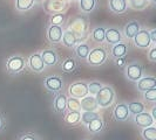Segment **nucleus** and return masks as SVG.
I'll return each mask as SVG.
<instances>
[{
  "label": "nucleus",
  "instance_id": "nucleus-27",
  "mask_svg": "<svg viewBox=\"0 0 156 140\" xmlns=\"http://www.w3.org/2000/svg\"><path fill=\"white\" fill-rule=\"evenodd\" d=\"M35 5L34 0H16V8L19 12L30 11Z\"/></svg>",
  "mask_w": 156,
  "mask_h": 140
},
{
  "label": "nucleus",
  "instance_id": "nucleus-26",
  "mask_svg": "<svg viewBox=\"0 0 156 140\" xmlns=\"http://www.w3.org/2000/svg\"><path fill=\"white\" fill-rule=\"evenodd\" d=\"M78 64H76V61L74 57H67L62 61V64H61V69H62L63 72L66 74H72L74 72V70L76 69Z\"/></svg>",
  "mask_w": 156,
  "mask_h": 140
},
{
  "label": "nucleus",
  "instance_id": "nucleus-39",
  "mask_svg": "<svg viewBox=\"0 0 156 140\" xmlns=\"http://www.w3.org/2000/svg\"><path fill=\"white\" fill-rule=\"evenodd\" d=\"M149 38H150L151 43H155L156 42V29H151V31L149 32Z\"/></svg>",
  "mask_w": 156,
  "mask_h": 140
},
{
  "label": "nucleus",
  "instance_id": "nucleus-37",
  "mask_svg": "<svg viewBox=\"0 0 156 140\" xmlns=\"http://www.w3.org/2000/svg\"><path fill=\"white\" fill-rule=\"evenodd\" d=\"M114 63H115V65H116V67H119V68H125L126 65H127V62H126L125 57L115 58V60H114Z\"/></svg>",
  "mask_w": 156,
  "mask_h": 140
},
{
  "label": "nucleus",
  "instance_id": "nucleus-38",
  "mask_svg": "<svg viewBox=\"0 0 156 140\" xmlns=\"http://www.w3.org/2000/svg\"><path fill=\"white\" fill-rule=\"evenodd\" d=\"M148 58H149V61H151V62H155L156 61V48L155 47H153V48L149 50Z\"/></svg>",
  "mask_w": 156,
  "mask_h": 140
},
{
  "label": "nucleus",
  "instance_id": "nucleus-34",
  "mask_svg": "<svg viewBox=\"0 0 156 140\" xmlns=\"http://www.w3.org/2000/svg\"><path fill=\"white\" fill-rule=\"evenodd\" d=\"M65 21V14L62 13H56L51 18V25L52 26H61Z\"/></svg>",
  "mask_w": 156,
  "mask_h": 140
},
{
  "label": "nucleus",
  "instance_id": "nucleus-31",
  "mask_svg": "<svg viewBox=\"0 0 156 140\" xmlns=\"http://www.w3.org/2000/svg\"><path fill=\"white\" fill-rule=\"evenodd\" d=\"M100 115H98L96 112H86V111H82L81 113V119H80V123L82 125H88L92 120H94L95 118Z\"/></svg>",
  "mask_w": 156,
  "mask_h": 140
},
{
  "label": "nucleus",
  "instance_id": "nucleus-6",
  "mask_svg": "<svg viewBox=\"0 0 156 140\" xmlns=\"http://www.w3.org/2000/svg\"><path fill=\"white\" fill-rule=\"evenodd\" d=\"M68 95L72 98H76V99H81L83 97L88 96V88H87L86 82H75L73 84H70L68 88Z\"/></svg>",
  "mask_w": 156,
  "mask_h": 140
},
{
  "label": "nucleus",
  "instance_id": "nucleus-5",
  "mask_svg": "<svg viewBox=\"0 0 156 140\" xmlns=\"http://www.w3.org/2000/svg\"><path fill=\"white\" fill-rule=\"evenodd\" d=\"M44 88L46 89L48 92L51 93H56L61 92V90L63 89V81L60 76L56 75H52L48 76L44 79Z\"/></svg>",
  "mask_w": 156,
  "mask_h": 140
},
{
  "label": "nucleus",
  "instance_id": "nucleus-16",
  "mask_svg": "<svg viewBox=\"0 0 156 140\" xmlns=\"http://www.w3.org/2000/svg\"><path fill=\"white\" fill-rule=\"evenodd\" d=\"M141 29V25L139 21L136 20H132V21H128L123 27V34L127 39L132 40L134 39V36L140 32Z\"/></svg>",
  "mask_w": 156,
  "mask_h": 140
},
{
  "label": "nucleus",
  "instance_id": "nucleus-33",
  "mask_svg": "<svg viewBox=\"0 0 156 140\" xmlns=\"http://www.w3.org/2000/svg\"><path fill=\"white\" fill-rule=\"evenodd\" d=\"M102 83L99 82V81H92L90 83L87 84V88H88V95L90 96H95L96 93L99 92V90L102 88Z\"/></svg>",
  "mask_w": 156,
  "mask_h": 140
},
{
  "label": "nucleus",
  "instance_id": "nucleus-24",
  "mask_svg": "<svg viewBox=\"0 0 156 140\" xmlns=\"http://www.w3.org/2000/svg\"><path fill=\"white\" fill-rule=\"evenodd\" d=\"M127 106H128L129 115H130V116H136V115L142 113V112H144V111H146V106H144V104H143V103H141V102H137V101L130 102L129 104H127Z\"/></svg>",
  "mask_w": 156,
  "mask_h": 140
},
{
  "label": "nucleus",
  "instance_id": "nucleus-30",
  "mask_svg": "<svg viewBox=\"0 0 156 140\" xmlns=\"http://www.w3.org/2000/svg\"><path fill=\"white\" fill-rule=\"evenodd\" d=\"M105 32H106V28H105V27H96V28L92 32V39H93L95 42L101 43V42L105 41Z\"/></svg>",
  "mask_w": 156,
  "mask_h": 140
},
{
  "label": "nucleus",
  "instance_id": "nucleus-21",
  "mask_svg": "<svg viewBox=\"0 0 156 140\" xmlns=\"http://www.w3.org/2000/svg\"><path fill=\"white\" fill-rule=\"evenodd\" d=\"M90 52V47L87 43H80L78 46H75L74 49V55L78 60H87V56Z\"/></svg>",
  "mask_w": 156,
  "mask_h": 140
},
{
  "label": "nucleus",
  "instance_id": "nucleus-32",
  "mask_svg": "<svg viewBox=\"0 0 156 140\" xmlns=\"http://www.w3.org/2000/svg\"><path fill=\"white\" fill-rule=\"evenodd\" d=\"M149 5V0H129V6L135 11H142Z\"/></svg>",
  "mask_w": 156,
  "mask_h": 140
},
{
  "label": "nucleus",
  "instance_id": "nucleus-28",
  "mask_svg": "<svg viewBox=\"0 0 156 140\" xmlns=\"http://www.w3.org/2000/svg\"><path fill=\"white\" fill-rule=\"evenodd\" d=\"M141 137L143 140H156V127L150 126L147 128H142Z\"/></svg>",
  "mask_w": 156,
  "mask_h": 140
},
{
  "label": "nucleus",
  "instance_id": "nucleus-20",
  "mask_svg": "<svg viewBox=\"0 0 156 140\" xmlns=\"http://www.w3.org/2000/svg\"><path fill=\"white\" fill-rule=\"evenodd\" d=\"M62 45L67 48H73L76 46L78 43V38L75 35V33L72 31H65L62 33Z\"/></svg>",
  "mask_w": 156,
  "mask_h": 140
},
{
  "label": "nucleus",
  "instance_id": "nucleus-42",
  "mask_svg": "<svg viewBox=\"0 0 156 140\" xmlns=\"http://www.w3.org/2000/svg\"><path fill=\"white\" fill-rule=\"evenodd\" d=\"M34 1H35V2H39V1H41V0H34Z\"/></svg>",
  "mask_w": 156,
  "mask_h": 140
},
{
  "label": "nucleus",
  "instance_id": "nucleus-36",
  "mask_svg": "<svg viewBox=\"0 0 156 140\" xmlns=\"http://www.w3.org/2000/svg\"><path fill=\"white\" fill-rule=\"evenodd\" d=\"M18 140H41V139H40L39 135L35 134V133L25 132V133H21V134L19 135V139Z\"/></svg>",
  "mask_w": 156,
  "mask_h": 140
},
{
  "label": "nucleus",
  "instance_id": "nucleus-13",
  "mask_svg": "<svg viewBox=\"0 0 156 140\" xmlns=\"http://www.w3.org/2000/svg\"><path fill=\"white\" fill-rule=\"evenodd\" d=\"M40 55H41V58H42L45 65L53 67V65H56L59 62V55L54 49H46Z\"/></svg>",
  "mask_w": 156,
  "mask_h": 140
},
{
  "label": "nucleus",
  "instance_id": "nucleus-4",
  "mask_svg": "<svg viewBox=\"0 0 156 140\" xmlns=\"http://www.w3.org/2000/svg\"><path fill=\"white\" fill-rule=\"evenodd\" d=\"M125 76L130 82H137L141 77H143V67L140 62H134L127 64L125 67Z\"/></svg>",
  "mask_w": 156,
  "mask_h": 140
},
{
  "label": "nucleus",
  "instance_id": "nucleus-12",
  "mask_svg": "<svg viewBox=\"0 0 156 140\" xmlns=\"http://www.w3.org/2000/svg\"><path fill=\"white\" fill-rule=\"evenodd\" d=\"M134 43L135 46L142 48V49H146L151 45V41L149 38V32L146 29H140V32L134 36Z\"/></svg>",
  "mask_w": 156,
  "mask_h": 140
},
{
  "label": "nucleus",
  "instance_id": "nucleus-29",
  "mask_svg": "<svg viewBox=\"0 0 156 140\" xmlns=\"http://www.w3.org/2000/svg\"><path fill=\"white\" fill-rule=\"evenodd\" d=\"M66 110L67 111H75V112H81V105H80V99L76 98H67V104H66Z\"/></svg>",
  "mask_w": 156,
  "mask_h": 140
},
{
  "label": "nucleus",
  "instance_id": "nucleus-11",
  "mask_svg": "<svg viewBox=\"0 0 156 140\" xmlns=\"http://www.w3.org/2000/svg\"><path fill=\"white\" fill-rule=\"evenodd\" d=\"M62 27L61 26H49L47 29V39L51 43L58 45L59 42H61L62 39Z\"/></svg>",
  "mask_w": 156,
  "mask_h": 140
},
{
  "label": "nucleus",
  "instance_id": "nucleus-1",
  "mask_svg": "<svg viewBox=\"0 0 156 140\" xmlns=\"http://www.w3.org/2000/svg\"><path fill=\"white\" fill-rule=\"evenodd\" d=\"M94 97H95V101L98 103L99 108L107 109V108L113 105L116 95H115V91H114V89L112 86L103 85Z\"/></svg>",
  "mask_w": 156,
  "mask_h": 140
},
{
  "label": "nucleus",
  "instance_id": "nucleus-14",
  "mask_svg": "<svg viewBox=\"0 0 156 140\" xmlns=\"http://www.w3.org/2000/svg\"><path fill=\"white\" fill-rule=\"evenodd\" d=\"M80 105H81V111H86V112H95L99 109V105L95 101V97L88 95L86 97L80 99Z\"/></svg>",
  "mask_w": 156,
  "mask_h": 140
},
{
  "label": "nucleus",
  "instance_id": "nucleus-18",
  "mask_svg": "<svg viewBox=\"0 0 156 140\" xmlns=\"http://www.w3.org/2000/svg\"><path fill=\"white\" fill-rule=\"evenodd\" d=\"M105 40L110 43V45H117L121 42L122 40V35H121V32L119 31L115 27H110L108 29H106L105 32Z\"/></svg>",
  "mask_w": 156,
  "mask_h": 140
},
{
  "label": "nucleus",
  "instance_id": "nucleus-9",
  "mask_svg": "<svg viewBox=\"0 0 156 140\" xmlns=\"http://www.w3.org/2000/svg\"><path fill=\"white\" fill-rule=\"evenodd\" d=\"M156 88V78L154 76H144L141 77L136 82V89L140 92H146L150 89H155Z\"/></svg>",
  "mask_w": 156,
  "mask_h": 140
},
{
  "label": "nucleus",
  "instance_id": "nucleus-8",
  "mask_svg": "<svg viewBox=\"0 0 156 140\" xmlns=\"http://www.w3.org/2000/svg\"><path fill=\"white\" fill-rule=\"evenodd\" d=\"M133 122L134 124L137 125L141 128H147V127H150V126H154V124H155V120L153 119L151 115L149 112H146V111L134 116Z\"/></svg>",
  "mask_w": 156,
  "mask_h": 140
},
{
  "label": "nucleus",
  "instance_id": "nucleus-2",
  "mask_svg": "<svg viewBox=\"0 0 156 140\" xmlns=\"http://www.w3.org/2000/svg\"><path fill=\"white\" fill-rule=\"evenodd\" d=\"M26 67V60L20 55L11 56L6 61V71L12 76L21 74Z\"/></svg>",
  "mask_w": 156,
  "mask_h": 140
},
{
  "label": "nucleus",
  "instance_id": "nucleus-15",
  "mask_svg": "<svg viewBox=\"0 0 156 140\" xmlns=\"http://www.w3.org/2000/svg\"><path fill=\"white\" fill-rule=\"evenodd\" d=\"M86 128L88 133L93 134V135H98L105 130V122L100 116H98L94 120H92L88 125H86Z\"/></svg>",
  "mask_w": 156,
  "mask_h": 140
},
{
  "label": "nucleus",
  "instance_id": "nucleus-10",
  "mask_svg": "<svg viewBox=\"0 0 156 140\" xmlns=\"http://www.w3.org/2000/svg\"><path fill=\"white\" fill-rule=\"evenodd\" d=\"M26 64L28 65V68L34 71V72H41L44 68H45V64H44V61L41 58V55L39 53H35V54H32L30 56V58L27 60Z\"/></svg>",
  "mask_w": 156,
  "mask_h": 140
},
{
  "label": "nucleus",
  "instance_id": "nucleus-41",
  "mask_svg": "<svg viewBox=\"0 0 156 140\" xmlns=\"http://www.w3.org/2000/svg\"><path fill=\"white\" fill-rule=\"evenodd\" d=\"M81 140H94V139L90 138V137H86V138H83V139H81Z\"/></svg>",
  "mask_w": 156,
  "mask_h": 140
},
{
  "label": "nucleus",
  "instance_id": "nucleus-25",
  "mask_svg": "<svg viewBox=\"0 0 156 140\" xmlns=\"http://www.w3.org/2000/svg\"><path fill=\"white\" fill-rule=\"evenodd\" d=\"M80 9L81 12L89 14L92 13L98 6V0H80Z\"/></svg>",
  "mask_w": 156,
  "mask_h": 140
},
{
  "label": "nucleus",
  "instance_id": "nucleus-40",
  "mask_svg": "<svg viewBox=\"0 0 156 140\" xmlns=\"http://www.w3.org/2000/svg\"><path fill=\"white\" fill-rule=\"evenodd\" d=\"M4 127H5V119H4L2 115L0 113V131H2Z\"/></svg>",
  "mask_w": 156,
  "mask_h": 140
},
{
  "label": "nucleus",
  "instance_id": "nucleus-23",
  "mask_svg": "<svg viewBox=\"0 0 156 140\" xmlns=\"http://www.w3.org/2000/svg\"><path fill=\"white\" fill-rule=\"evenodd\" d=\"M127 52H128V48H127V45L126 43H117V45H114L113 48H112V56L113 58H120V57H125L127 55Z\"/></svg>",
  "mask_w": 156,
  "mask_h": 140
},
{
  "label": "nucleus",
  "instance_id": "nucleus-19",
  "mask_svg": "<svg viewBox=\"0 0 156 140\" xmlns=\"http://www.w3.org/2000/svg\"><path fill=\"white\" fill-rule=\"evenodd\" d=\"M108 5L109 9L115 14H123L128 8L127 0H109Z\"/></svg>",
  "mask_w": 156,
  "mask_h": 140
},
{
  "label": "nucleus",
  "instance_id": "nucleus-3",
  "mask_svg": "<svg viewBox=\"0 0 156 140\" xmlns=\"http://www.w3.org/2000/svg\"><path fill=\"white\" fill-rule=\"evenodd\" d=\"M107 57H108V53L106 52V49L101 47H96L89 52V54L87 56V62L93 67H99L107 61Z\"/></svg>",
  "mask_w": 156,
  "mask_h": 140
},
{
  "label": "nucleus",
  "instance_id": "nucleus-7",
  "mask_svg": "<svg viewBox=\"0 0 156 140\" xmlns=\"http://www.w3.org/2000/svg\"><path fill=\"white\" fill-rule=\"evenodd\" d=\"M129 117H130L129 110H128V106H127L126 103L121 102V103H117L116 105L114 106V109H113V118H114V120H116L119 123H122V122L128 120Z\"/></svg>",
  "mask_w": 156,
  "mask_h": 140
},
{
  "label": "nucleus",
  "instance_id": "nucleus-35",
  "mask_svg": "<svg viewBox=\"0 0 156 140\" xmlns=\"http://www.w3.org/2000/svg\"><path fill=\"white\" fill-rule=\"evenodd\" d=\"M143 98L144 101L150 102V103H155L156 102V89H150L148 91L143 92Z\"/></svg>",
  "mask_w": 156,
  "mask_h": 140
},
{
  "label": "nucleus",
  "instance_id": "nucleus-17",
  "mask_svg": "<svg viewBox=\"0 0 156 140\" xmlns=\"http://www.w3.org/2000/svg\"><path fill=\"white\" fill-rule=\"evenodd\" d=\"M67 104V96L63 92L56 93L53 98V110L56 113H63L66 111Z\"/></svg>",
  "mask_w": 156,
  "mask_h": 140
},
{
  "label": "nucleus",
  "instance_id": "nucleus-22",
  "mask_svg": "<svg viewBox=\"0 0 156 140\" xmlns=\"http://www.w3.org/2000/svg\"><path fill=\"white\" fill-rule=\"evenodd\" d=\"M81 119V112H75V111H68L65 115V123L69 126H76L80 124Z\"/></svg>",
  "mask_w": 156,
  "mask_h": 140
}]
</instances>
